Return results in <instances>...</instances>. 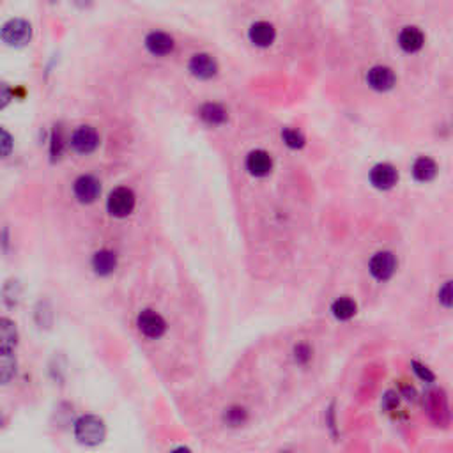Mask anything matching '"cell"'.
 Here are the masks:
<instances>
[{"label":"cell","mask_w":453,"mask_h":453,"mask_svg":"<svg viewBox=\"0 0 453 453\" xmlns=\"http://www.w3.org/2000/svg\"><path fill=\"white\" fill-rule=\"evenodd\" d=\"M74 438L80 445L85 446H98L105 441L106 438V425L99 416L94 414H85L82 418L76 420L74 423Z\"/></svg>","instance_id":"obj_1"},{"label":"cell","mask_w":453,"mask_h":453,"mask_svg":"<svg viewBox=\"0 0 453 453\" xmlns=\"http://www.w3.org/2000/svg\"><path fill=\"white\" fill-rule=\"evenodd\" d=\"M0 38L8 47L22 48L31 41L32 38V27L27 20L22 18H13V20L6 22L0 28Z\"/></svg>","instance_id":"obj_2"},{"label":"cell","mask_w":453,"mask_h":453,"mask_svg":"<svg viewBox=\"0 0 453 453\" xmlns=\"http://www.w3.org/2000/svg\"><path fill=\"white\" fill-rule=\"evenodd\" d=\"M106 209L115 218H126L135 209V193L129 188H115L106 200Z\"/></svg>","instance_id":"obj_3"},{"label":"cell","mask_w":453,"mask_h":453,"mask_svg":"<svg viewBox=\"0 0 453 453\" xmlns=\"http://www.w3.org/2000/svg\"><path fill=\"white\" fill-rule=\"evenodd\" d=\"M138 329L142 335H145L147 338H160L163 336V333L167 331V322L160 313H156L154 310H144L140 312L137 319Z\"/></svg>","instance_id":"obj_4"},{"label":"cell","mask_w":453,"mask_h":453,"mask_svg":"<svg viewBox=\"0 0 453 453\" xmlns=\"http://www.w3.org/2000/svg\"><path fill=\"white\" fill-rule=\"evenodd\" d=\"M368 270H370L372 277L375 280H390L393 277L395 270H397V258L391 252H379L370 258Z\"/></svg>","instance_id":"obj_5"},{"label":"cell","mask_w":453,"mask_h":453,"mask_svg":"<svg viewBox=\"0 0 453 453\" xmlns=\"http://www.w3.org/2000/svg\"><path fill=\"white\" fill-rule=\"evenodd\" d=\"M71 145L76 153L89 154L99 145V135L92 126H80L71 135Z\"/></svg>","instance_id":"obj_6"},{"label":"cell","mask_w":453,"mask_h":453,"mask_svg":"<svg viewBox=\"0 0 453 453\" xmlns=\"http://www.w3.org/2000/svg\"><path fill=\"white\" fill-rule=\"evenodd\" d=\"M73 192L80 202L90 204L99 197L101 186H99V181L94 176H80L79 179L74 181Z\"/></svg>","instance_id":"obj_7"},{"label":"cell","mask_w":453,"mask_h":453,"mask_svg":"<svg viewBox=\"0 0 453 453\" xmlns=\"http://www.w3.org/2000/svg\"><path fill=\"white\" fill-rule=\"evenodd\" d=\"M397 179H399L397 168L390 163L375 165L370 170V183L379 190H390L397 184Z\"/></svg>","instance_id":"obj_8"},{"label":"cell","mask_w":453,"mask_h":453,"mask_svg":"<svg viewBox=\"0 0 453 453\" xmlns=\"http://www.w3.org/2000/svg\"><path fill=\"white\" fill-rule=\"evenodd\" d=\"M190 71H192V74L197 76V79L207 80L215 76L216 71H218V64H216V60L213 59L211 55L197 53L193 55L192 60H190Z\"/></svg>","instance_id":"obj_9"},{"label":"cell","mask_w":453,"mask_h":453,"mask_svg":"<svg viewBox=\"0 0 453 453\" xmlns=\"http://www.w3.org/2000/svg\"><path fill=\"white\" fill-rule=\"evenodd\" d=\"M247 168L252 176L264 177L271 172V168H273V160H271L270 153L262 151V149H257V151H252V153L248 154Z\"/></svg>","instance_id":"obj_10"},{"label":"cell","mask_w":453,"mask_h":453,"mask_svg":"<svg viewBox=\"0 0 453 453\" xmlns=\"http://www.w3.org/2000/svg\"><path fill=\"white\" fill-rule=\"evenodd\" d=\"M367 82L375 90H390L395 85V73L386 66H374L368 71Z\"/></svg>","instance_id":"obj_11"},{"label":"cell","mask_w":453,"mask_h":453,"mask_svg":"<svg viewBox=\"0 0 453 453\" xmlns=\"http://www.w3.org/2000/svg\"><path fill=\"white\" fill-rule=\"evenodd\" d=\"M145 47L153 55H167L174 50V40L165 32H151L145 38Z\"/></svg>","instance_id":"obj_12"},{"label":"cell","mask_w":453,"mask_h":453,"mask_svg":"<svg viewBox=\"0 0 453 453\" xmlns=\"http://www.w3.org/2000/svg\"><path fill=\"white\" fill-rule=\"evenodd\" d=\"M423 43H425V35H423V32L418 27L402 28V32L399 35V44L407 53L418 51L423 47Z\"/></svg>","instance_id":"obj_13"},{"label":"cell","mask_w":453,"mask_h":453,"mask_svg":"<svg viewBox=\"0 0 453 453\" xmlns=\"http://www.w3.org/2000/svg\"><path fill=\"white\" fill-rule=\"evenodd\" d=\"M117 267V255L110 250H99L92 257V270L101 277H108Z\"/></svg>","instance_id":"obj_14"},{"label":"cell","mask_w":453,"mask_h":453,"mask_svg":"<svg viewBox=\"0 0 453 453\" xmlns=\"http://www.w3.org/2000/svg\"><path fill=\"white\" fill-rule=\"evenodd\" d=\"M248 35H250L252 43L257 44V47H270L274 41L277 32H274L273 25L267 24V22H257L250 27Z\"/></svg>","instance_id":"obj_15"},{"label":"cell","mask_w":453,"mask_h":453,"mask_svg":"<svg viewBox=\"0 0 453 453\" xmlns=\"http://www.w3.org/2000/svg\"><path fill=\"white\" fill-rule=\"evenodd\" d=\"M18 344V329L11 319L0 317V352L13 351Z\"/></svg>","instance_id":"obj_16"},{"label":"cell","mask_w":453,"mask_h":453,"mask_svg":"<svg viewBox=\"0 0 453 453\" xmlns=\"http://www.w3.org/2000/svg\"><path fill=\"white\" fill-rule=\"evenodd\" d=\"M436 174H438V165H436V161L432 158L420 156L413 163V176L420 183H429V181H432L436 177Z\"/></svg>","instance_id":"obj_17"},{"label":"cell","mask_w":453,"mask_h":453,"mask_svg":"<svg viewBox=\"0 0 453 453\" xmlns=\"http://www.w3.org/2000/svg\"><path fill=\"white\" fill-rule=\"evenodd\" d=\"M16 375V356L13 351L0 352V386L11 383Z\"/></svg>","instance_id":"obj_18"},{"label":"cell","mask_w":453,"mask_h":453,"mask_svg":"<svg viewBox=\"0 0 453 453\" xmlns=\"http://www.w3.org/2000/svg\"><path fill=\"white\" fill-rule=\"evenodd\" d=\"M200 117L207 124H222V122L226 121V110L218 103H206L200 108Z\"/></svg>","instance_id":"obj_19"},{"label":"cell","mask_w":453,"mask_h":453,"mask_svg":"<svg viewBox=\"0 0 453 453\" xmlns=\"http://www.w3.org/2000/svg\"><path fill=\"white\" fill-rule=\"evenodd\" d=\"M333 315L338 320H349L356 313V303L351 297H338L331 305Z\"/></svg>","instance_id":"obj_20"},{"label":"cell","mask_w":453,"mask_h":453,"mask_svg":"<svg viewBox=\"0 0 453 453\" xmlns=\"http://www.w3.org/2000/svg\"><path fill=\"white\" fill-rule=\"evenodd\" d=\"M2 297H4L6 305L13 308L18 303V299H20V286H18V281L9 280L4 286V289H2Z\"/></svg>","instance_id":"obj_21"},{"label":"cell","mask_w":453,"mask_h":453,"mask_svg":"<svg viewBox=\"0 0 453 453\" xmlns=\"http://www.w3.org/2000/svg\"><path fill=\"white\" fill-rule=\"evenodd\" d=\"M281 137H283L286 144L293 149H299L305 145V137H303V135H301L297 129L286 128L283 131H281Z\"/></svg>","instance_id":"obj_22"},{"label":"cell","mask_w":453,"mask_h":453,"mask_svg":"<svg viewBox=\"0 0 453 453\" xmlns=\"http://www.w3.org/2000/svg\"><path fill=\"white\" fill-rule=\"evenodd\" d=\"M248 414L242 407H231V409L225 413V422L231 427H239L241 423L247 422Z\"/></svg>","instance_id":"obj_23"},{"label":"cell","mask_w":453,"mask_h":453,"mask_svg":"<svg viewBox=\"0 0 453 453\" xmlns=\"http://www.w3.org/2000/svg\"><path fill=\"white\" fill-rule=\"evenodd\" d=\"M13 151V137L8 129L0 126V158L9 156Z\"/></svg>","instance_id":"obj_24"},{"label":"cell","mask_w":453,"mask_h":453,"mask_svg":"<svg viewBox=\"0 0 453 453\" xmlns=\"http://www.w3.org/2000/svg\"><path fill=\"white\" fill-rule=\"evenodd\" d=\"M294 358H296L297 363L305 365L308 363L310 358H312V351H310V347L306 344H299L294 349Z\"/></svg>","instance_id":"obj_25"},{"label":"cell","mask_w":453,"mask_h":453,"mask_svg":"<svg viewBox=\"0 0 453 453\" xmlns=\"http://www.w3.org/2000/svg\"><path fill=\"white\" fill-rule=\"evenodd\" d=\"M439 303H441L443 306H446V308H450L452 306V281H446L445 286L439 289Z\"/></svg>","instance_id":"obj_26"},{"label":"cell","mask_w":453,"mask_h":453,"mask_svg":"<svg viewBox=\"0 0 453 453\" xmlns=\"http://www.w3.org/2000/svg\"><path fill=\"white\" fill-rule=\"evenodd\" d=\"M413 368H414V374L418 375L420 379L425 381V383H432L434 374L429 370V368L423 367V365H420L418 361H413Z\"/></svg>","instance_id":"obj_27"},{"label":"cell","mask_w":453,"mask_h":453,"mask_svg":"<svg viewBox=\"0 0 453 453\" xmlns=\"http://www.w3.org/2000/svg\"><path fill=\"white\" fill-rule=\"evenodd\" d=\"M11 98H13L11 87H9L6 82H0V110L9 105Z\"/></svg>","instance_id":"obj_28"},{"label":"cell","mask_w":453,"mask_h":453,"mask_svg":"<svg viewBox=\"0 0 453 453\" xmlns=\"http://www.w3.org/2000/svg\"><path fill=\"white\" fill-rule=\"evenodd\" d=\"M397 404H399V397H397V395H395L393 391H388L386 397H384L383 406L386 407V409H393V407L397 406Z\"/></svg>","instance_id":"obj_29"},{"label":"cell","mask_w":453,"mask_h":453,"mask_svg":"<svg viewBox=\"0 0 453 453\" xmlns=\"http://www.w3.org/2000/svg\"><path fill=\"white\" fill-rule=\"evenodd\" d=\"M170 453H192V452H190V448H186V446H179V448L172 450Z\"/></svg>","instance_id":"obj_30"},{"label":"cell","mask_w":453,"mask_h":453,"mask_svg":"<svg viewBox=\"0 0 453 453\" xmlns=\"http://www.w3.org/2000/svg\"><path fill=\"white\" fill-rule=\"evenodd\" d=\"M4 427V414H2V411H0V429Z\"/></svg>","instance_id":"obj_31"}]
</instances>
